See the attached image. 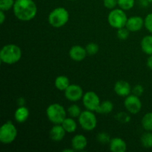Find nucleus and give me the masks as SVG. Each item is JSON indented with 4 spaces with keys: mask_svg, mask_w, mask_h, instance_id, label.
Returning <instances> with one entry per match:
<instances>
[{
    "mask_svg": "<svg viewBox=\"0 0 152 152\" xmlns=\"http://www.w3.org/2000/svg\"><path fill=\"white\" fill-rule=\"evenodd\" d=\"M144 91V88H143V86H141V85H137L134 87L133 88V92H134V94L137 95V96H140L143 94Z\"/></svg>",
    "mask_w": 152,
    "mask_h": 152,
    "instance_id": "473e14b6",
    "label": "nucleus"
},
{
    "mask_svg": "<svg viewBox=\"0 0 152 152\" xmlns=\"http://www.w3.org/2000/svg\"><path fill=\"white\" fill-rule=\"evenodd\" d=\"M147 1H148V2H152V0H147Z\"/></svg>",
    "mask_w": 152,
    "mask_h": 152,
    "instance_id": "e433bc0d",
    "label": "nucleus"
},
{
    "mask_svg": "<svg viewBox=\"0 0 152 152\" xmlns=\"http://www.w3.org/2000/svg\"><path fill=\"white\" fill-rule=\"evenodd\" d=\"M124 106L129 113L137 114L142 109V104L139 96L135 94H129L125 99Z\"/></svg>",
    "mask_w": 152,
    "mask_h": 152,
    "instance_id": "1a4fd4ad",
    "label": "nucleus"
},
{
    "mask_svg": "<svg viewBox=\"0 0 152 152\" xmlns=\"http://www.w3.org/2000/svg\"><path fill=\"white\" fill-rule=\"evenodd\" d=\"M87 138L83 134H77L71 140V147L74 151H83L87 147Z\"/></svg>",
    "mask_w": 152,
    "mask_h": 152,
    "instance_id": "dca6fc26",
    "label": "nucleus"
},
{
    "mask_svg": "<svg viewBox=\"0 0 152 152\" xmlns=\"http://www.w3.org/2000/svg\"><path fill=\"white\" fill-rule=\"evenodd\" d=\"M147 66L151 71H152V55H150L147 59Z\"/></svg>",
    "mask_w": 152,
    "mask_h": 152,
    "instance_id": "f704fd0d",
    "label": "nucleus"
},
{
    "mask_svg": "<svg viewBox=\"0 0 152 152\" xmlns=\"http://www.w3.org/2000/svg\"><path fill=\"white\" fill-rule=\"evenodd\" d=\"M103 4L107 9L113 10L118 5V0H103Z\"/></svg>",
    "mask_w": 152,
    "mask_h": 152,
    "instance_id": "7c9ffc66",
    "label": "nucleus"
},
{
    "mask_svg": "<svg viewBox=\"0 0 152 152\" xmlns=\"http://www.w3.org/2000/svg\"><path fill=\"white\" fill-rule=\"evenodd\" d=\"M63 151H64V152H67V151H68V152H73V151H74V148H73L72 147H71V148H69V149H68V148H66V149H64Z\"/></svg>",
    "mask_w": 152,
    "mask_h": 152,
    "instance_id": "c9c22d12",
    "label": "nucleus"
},
{
    "mask_svg": "<svg viewBox=\"0 0 152 152\" xmlns=\"http://www.w3.org/2000/svg\"><path fill=\"white\" fill-rule=\"evenodd\" d=\"M141 145L145 148H152V133L151 132H146L140 137Z\"/></svg>",
    "mask_w": 152,
    "mask_h": 152,
    "instance_id": "5701e85b",
    "label": "nucleus"
},
{
    "mask_svg": "<svg viewBox=\"0 0 152 152\" xmlns=\"http://www.w3.org/2000/svg\"><path fill=\"white\" fill-rule=\"evenodd\" d=\"M129 34H130V31L127 29L126 27L120 28V29H117V36L119 38V39L126 40L129 38Z\"/></svg>",
    "mask_w": 152,
    "mask_h": 152,
    "instance_id": "cd10ccee",
    "label": "nucleus"
},
{
    "mask_svg": "<svg viewBox=\"0 0 152 152\" xmlns=\"http://www.w3.org/2000/svg\"><path fill=\"white\" fill-rule=\"evenodd\" d=\"M15 0H0V10L6 12L12 9L14 5Z\"/></svg>",
    "mask_w": 152,
    "mask_h": 152,
    "instance_id": "a878e982",
    "label": "nucleus"
},
{
    "mask_svg": "<svg viewBox=\"0 0 152 152\" xmlns=\"http://www.w3.org/2000/svg\"><path fill=\"white\" fill-rule=\"evenodd\" d=\"M55 87L56 89L62 91H65L67 88L70 86V80L67 77L63 75L58 76L54 81Z\"/></svg>",
    "mask_w": 152,
    "mask_h": 152,
    "instance_id": "a211bd4d",
    "label": "nucleus"
},
{
    "mask_svg": "<svg viewBox=\"0 0 152 152\" xmlns=\"http://www.w3.org/2000/svg\"><path fill=\"white\" fill-rule=\"evenodd\" d=\"M117 119L122 123H127L131 120V117L126 113L121 112L117 115Z\"/></svg>",
    "mask_w": 152,
    "mask_h": 152,
    "instance_id": "2f4dec72",
    "label": "nucleus"
},
{
    "mask_svg": "<svg viewBox=\"0 0 152 152\" xmlns=\"http://www.w3.org/2000/svg\"><path fill=\"white\" fill-rule=\"evenodd\" d=\"M46 115L53 124H62L66 118L67 112L65 108L59 103L50 104L46 109Z\"/></svg>",
    "mask_w": 152,
    "mask_h": 152,
    "instance_id": "20e7f679",
    "label": "nucleus"
},
{
    "mask_svg": "<svg viewBox=\"0 0 152 152\" xmlns=\"http://www.w3.org/2000/svg\"><path fill=\"white\" fill-rule=\"evenodd\" d=\"M113 109H114L113 102L109 100H105L101 102L96 112L98 113V114H110L113 111Z\"/></svg>",
    "mask_w": 152,
    "mask_h": 152,
    "instance_id": "412c9836",
    "label": "nucleus"
},
{
    "mask_svg": "<svg viewBox=\"0 0 152 152\" xmlns=\"http://www.w3.org/2000/svg\"><path fill=\"white\" fill-rule=\"evenodd\" d=\"M96 140L100 143L105 144L109 143L110 140H111V137H110L109 134L106 132H100L96 136Z\"/></svg>",
    "mask_w": 152,
    "mask_h": 152,
    "instance_id": "c85d7f7f",
    "label": "nucleus"
},
{
    "mask_svg": "<svg viewBox=\"0 0 152 152\" xmlns=\"http://www.w3.org/2000/svg\"><path fill=\"white\" fill-rule=\"evenodd\" d=\"M141 49L145 54L152 55V36H145L142 38L140 42Z\"/></svg>",
    "mask_w": 152,
    "mask_h": 152,
    "instance_id": "aec40b11",
    "label": "nucleus"
},
{
    "mask_svg": "<svg viewBox=\"0 0 152 152\" xmlns=\"http://www.w3.org/2000/svg\"><path fill=\"white\" fill-rule=\"evenodd\" d=\"M141 124L146 132H152V112L146 113L142 117Z\"/></svg>",
    "mask_w": 152,
    "mask_h": 152,
    "instance_id": "4be33fe9",
    "label": "nucleus"
},
{
    "mask_svg": "<svg viewBox=\"0 0 152 152\" xmlns=\"http://www.w3.org/2000/svg\"><path fill=\"white\" fill-rule=\"evenodd\" d=\"M69 56L72 60L76 62H81L86 59L87 56V51L86 48L81 45H74L69 50Z\"/></svg>",
    "mask_w": 152,
    "mask_h": 152,
    "instance_id": "f8f14e48",
    "label": "nucleus"
},
{
    "mask_svg": "<svg viewBox=\"0 0 152 152\" xmlns=\"http://www.w3.org/2000/svg\"><path fill=\"white\" fill-rule=\"evenodd\" d=\"M86 50L87 51V54L89 56H93L96 54L99 50V45L95 42H90L86 45Z\"/></svg>",
    "mask_w": 152,
    "mask_h": 152,
    "instance_id": "bb28decb",
    "label": "nucleus"
},
{
    "mask_svg": "<svg viewBox=\"0 0 152 152\" xmlns=\"http://www.w3.org/2000/svg\"><path fill=\"white\" fill-rule=\"evenodd\" d=\"M109 149L112 152H125L127 150V144L120 137H114L109 142Z\"/></svg>",
    "mask_w": 152,
    "mask_h": 152,
    "instance_id": "2eb2a0df",
    "label": "nucleus"
},
{
    "mask_svg": "<svg viewBox=\"0 0 152 152\" xmlns=\"http://www.w3.org/2000/svg\"><path fill=\"white\" fill-rule=\"evenodd\" d=\"M83 89L79 85L71 84L67 88L65 91V96L68 101L71 102H77L83 99Z\"/></svg>",
    "mask_w": 152,
    "mask_h": 152,
    "instance_id": "9d476101",
    "label": "nucleus"
},
{
    "mask_svg": "<svg viewBox=\"0 0 152 152\" xmlns=\"http://www.w3.org/2000/svg\"><path fill=\"white\" fill-rule=\"evenodd\" d=\"M13 10L19 20L28 22L36 17L38 10L34 0H15Z\"/></svg>",
    "mask_w": 152,
    "mask_h": 152,
    "instance_id": "f257e3e1",
    "label": "nucleus"
},
{
    "mask_svg": "<svg viewBox=\"0 0 152 152\" xmlns=\"http://www.w3.org/2000/svg\"><path fill=\"white\" fill-rule=\"evenodd\" d=\"M70 1H75V0H70Z\"/></svg>",
    "mask_w": 152,
    "mask_h": 152,
    "instance_id": "4c0bfd02",
    "label": "nucleus"
},
{
    "mask_svg": "<svg viewBox=\"0 0 152 152\" xmlns=\"http://www.w3.org/2000/svg\"><path fill=\"white\" fill-rule=\"evenodd\" d=\"M5 19H6V16H5V13H4V11L0 10V24L2 25V24L4 22V21H5Z\"/></svg>",
    "mask_w": 152,
    "mask_h": 152,
    "instance_id": "72a5a7b5",
    "label": "nucleus"
},
{
    "mask_svg": "<svg viewBox=\"0 0 152 152\" xmlns=\"http://www.w3.org/2000/svg\"><path fill=\"white\" fill-rule=\"evenodd\" d=\"M30 116V111L28 108L20 106L15 111L14 118L17 123H23L26 121Z\"/></svg>",
    "mask_w": 152,
    "mask_h": 152,
    "instance_id": "f3484780",
    "label": "nucleus"
},
{
    "mask_svg": "<svg viewBox=\"0 0 152 152\" xmlns=\"http://www.w3.org/2000/svg\"><path fill=\"white\" fill-rule=\"evenodd\" d=\"M18 131L11 122H6L0 128V142L2 144H10L16 139Z\"/></svg>",
    "mask_w": 152,
    "mask_h": 152,
    "instance_id": "423d86ee",
    "label": "nucleus"
},
{
    "mask_svg": "<svg viewBox=\"0 0 152 152\" xmlns=\"http://www.w3.org/2000/svg\"><path fill=\"white\" fill-rule=\"evenodd\" d=\"M82 99H83V105L86 109L89 110V111H95V112L101 103L99 96L94 91H92L85 93Z\"/></svg>",
    "mask_w": 152,
    "mask_h": 152,
    "instance_id": "6e6552de",
    "label": "nucleus"
},
{
    "mask_svg": "<svg viewBox=\"0 0 152 152\" xmlns=\"http://www.w3.org/2000/svg\"><path fill=\"white\" fill-rule=\"evenodd\" d=\"M135 0H118V6L123 10H129L134 6Z\"/></svg>",
    "mask_w": 152,
    "mask_h": 152,
    "instance_id": "393cba45",
    "label": "nucleus"
},
{
    "mask_svg": "<svg viewBox=\"0 0 152 152\" xmlns=\"http://www.w3.org/2000/svg\"><path fill=\"white\" fill-rule=\"evenodd\" d=\"M67 111H68L70 117H73V118H78L82 113V110L80 107L78 105H76V104H73V105H70Z\"/></svg>",
    "mask_w": 152,
    "mask_h": 152,
    "instance_id": "b1692460",
    "label": "nucleus"
},
{
    "mask_svg": "<svg viewBox=\"0 0 152 152\" xmlns=\"http://www.w3.org/2000/svg\"><path fill=\"white\" fill-rule=\"evenodd\" d=\"M144 27L148 32L152 34V13H148L144 19Z\"/></svg>",
    "mask_w": 152,
    "mask_h": 152,
    "instance_id": "c756f323",
    "label": "nucleus"
},
{
    "mask_svg": "<svg viewBox=\"0 0 152 152\" xmlns=\"http://www.w3.org/2000/svg\"><path fill=\"white\" fill-rule=\"evenodd\" d=\"M67 132L61 124H56L50 129L49 132L50 138L54 142H60L65 137Z\"/></svg>",
    "mask_w": 152,
    "mask_h": 152,
    "instance_id": "4468645a",
    "label": "nucleus"
},
{
    "mask_svg": "<svg viewBox=\"0 0 152 152\" xmlns=\"http://www.w3.org/2000/svg\"><path fill=\"white\" fill-rule=\"evenodd\" d=\"M126 27L130 32H137L144 27V19L140 16L128 18Z\"/></svg>",
    "mask_w": 152,
    "mask_h": 152,
    "instance_id": "9b49d317",
    "label": "nucleus"
},
{
    "mask_svg": "<svg viewBox=\"0 0 152 152\" xmlns=\"http://www.w3.org/2000/svg\"><path fill=\"white\" fill-rule=\"evenodd\" d=\"M94 111H82L81 114L78 117V121L83 130L86 132H91L96 129L97 126V119L94 114Z\"/></svg>",
    "mask_w": 152,
    "mask_h": 152,
    "instance_id": "0eeeda50",
    "label": "nucleus"
},
{
    "mask_svg": "<svg viewBox=\"0 0 152 152\" xmlns=\"http://www.w3.org/2000/svg\"><path fill=\"white\" fill-rule=\"evenodd\" d=\"M128 17L125 10L121 8H114L110 11L108 16V22L110 26L115 29L124 28L126 25Z\"/></svg>",
    "mask_w": 152,
    "mask_h": 152,
    "instance_id": "39448f33",
    "label": "nucleus"
},
{
    "mask_svg": "<svg viewBox=\"0 0 152 152\" xmlns=\"http://www.w3.org/2000/svg\"><path fill=\"white\" fill-rule=\"evenodd\" d=\"M69 13L63 7H58L53 9L48 15V20L49 24L55 28L63 27L69 20Z\"/></svg>",
    "mask_w": 152,
    "mask_h": 152,
    "instance_id": "7ed1b4c3",
    "label": "nucleus"
},
{
    "mask_svg": "<svg viewBox=\"0 0 152 152\" xmlns=\"http://www.w3.org/2000/svg\"><path fill=\"white\" fill-rule=\"evenodd\" d=\"M61 125L67 133H74L77 129V122L74 120V118L71 117H66Z\"/></svg>",
    "mask_w": 152,
    "mask_h": 152,
    "instance_id": "6ab92c4d",
    "label": "nucleus"
},
{
    "mask_svg": "<svg viewBox=\"0 0 152 152\" xmlns=\"http://www.w3.org/2000/svg\"><path fill=\"white\" fill-rule=\"evenodd\" d=\"M114 91L116 94L123 97L129 96L132 91V87L129 83L125 80H119L114 85Z\"/></svg>",
    "mask_w": 152,
    "mask_h": 152,
    "instance_id": "ddd939ff",
    "label": "nucleus"
},
{
    "mask_svg": "<svg viewBox=\"0 0 152 152\" xmlns=\"http://www.w3.org/2000/svg\"><path fill=\"white\" fill-rule=\"evenodd\" d=\"M22 50L15 44H7L2 47L0 51V59L6 65H13L22 58Z\"/></svg>",
    "mask_w": 152,
    "mask_h": 152,
    "instance_id": "f03ea898",
    "label": "nucleus"
}]
</instances>
